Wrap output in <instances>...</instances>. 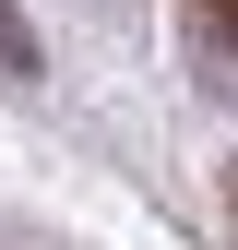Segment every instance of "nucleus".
I'll use <instances>...</instances> for the list:
<instances>
[{
	"label": "nucleus",
	"instance_id": "obj_1",
	"mask_svg": "<svg viewBox=\"0 0 238 250\" xmlns=\"http://www.w3.org/2000/svg\"><path fill=\"white\" fill-rule=\"evenodd\" d=\"M202 24H215V36H226V48H238V0H202Z\"/></svg>",
	"mask_w": 238,
	"mask_h": 250
},
{
	"label": "nucleus",
	"instance_id": "obj_2",
	"mask_svg": "<svg viewBox=\"0 0 238 250\" xmlns=\"http://www.w3.org/2000/svg\"><path fill=\"white\" fill-rule=\"evenodd\" d=\"M226 203H238V179H226Z\"/></svg>",
	"mask_w": 238,
	"mask_h": 250
}]
</instances>
